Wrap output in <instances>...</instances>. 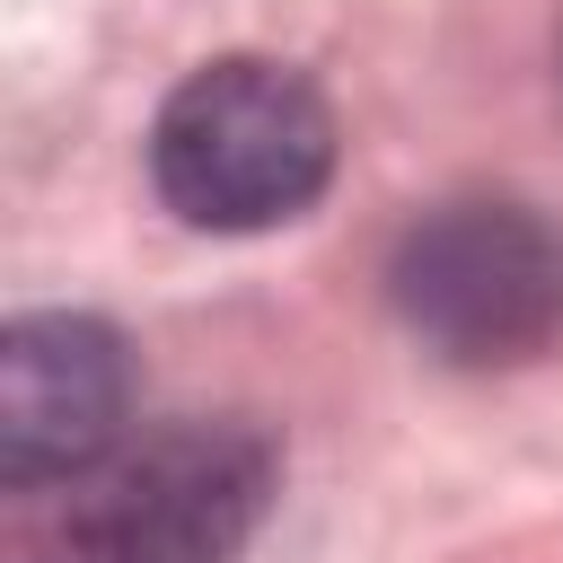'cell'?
Wrapping results in <instances>:
<instances>
[{"instance_id":"1","label":"cell","mask_w":563,"mask_h":563,"mask_svg":"<svg viewBox=\"0 0 563 563\" xmlns=\"http://www.w3.org/2000/svg\"><path fill=\"white\" fill-rule=\"evenodd\" d=\"M282 493L255 422L185 413L88 457L26 537V563H238Z\"/></svg>"},{"instance_id":"2","label":"cell","mask_w":563,"mask_h":563,"mask_svg":"<svg viewBox=\"0 0 563 563\" xmlns=\"http://www.w3.org/2000/svg\"><path fill=\"white\" fill-rule=\"evenodd\" d=\"M150 185L185 229L255 238L334 185V106L264 53L202 62L150 123Z\"/></svg>"},{"instance_id":"3","label":"cell","mask_w":563,"mask_h":563,"mask_svg":"<svg viewBox=\"0 0 563 563\" xmlns=\"http://www.w3.org/2000/svg\"><path fill=\"white\" fill-rule=\"evenodd\" d=\"M387 308L457 369L537 361L563 334V229L510 194H457L396 238Z\"/></svg>"},{"instance_id":"4","label":"cell","mask_w":563,"mask_h":563,"mask_svg":"<svg viewBox=\"0 0 563 563\" xmlns=\"http://www.w3.org/2000/svg\"><path fill=\"white\" fill-rule=\"evenodd\" d=\"M132 413V352L106 317L26 308L0 334V484L53 493L88 457L123 440Z\"/></svg>"}]
</instances>
